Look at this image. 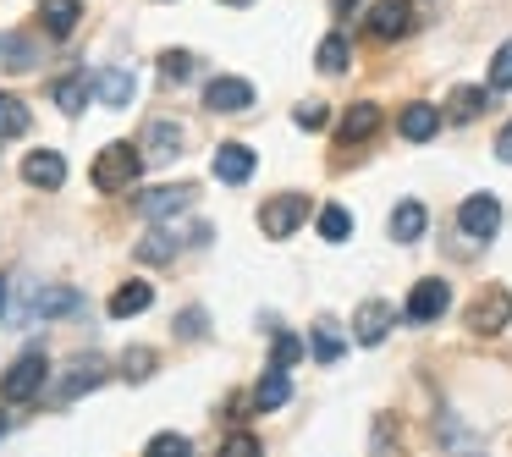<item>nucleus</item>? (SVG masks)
Instances as JSON below:
<instances>
[{
  "label": "nucleus",
  "mask_w": 512,
  "mask_h": 457,
  "mask_svg": "<svg viewBox=\"0 0 512 457\" xmlns=\"http://www.w3.org/2000/svg\"><path fill=\"white\" fill-rule=\"evenodd\" d=\"M144 166H149L144 149L127 144V138H116V144H105L100 155H94L89 177H94V188H100V193H127V188L138 182V171H144Z\"/></svg>",
  "instance_id": "obj_1"
},
{
  "label": "nucleus",
  "mask_w": 512,
  "mask_h": 457,
  "mask_svg": "<svg viewBox=\"0 0 512 457\" xmlns=\"http://www.w3.org/2000/svg\"><path fill=\"white\" fill-rule=\"evenodd\" d=\"M182 243H193V248H199V243H210V226H204V221H193L188 232H177V226L155 221V232H149L144 243L133 248V254H138V265H171V259L182 254Z\"/></svg>",
  "instance_id": "obj_2"
},
{
  "label": "nucleus",
  "mask_w": 512,
  "mask_h": 457,
  "mask_svg": "<svg viewBox=\"0 0 512 457\" xmlns=\"http://www.w3.org/2000/svg\"><path fill=\"white\" fill-rule=\"evenodd\" d=\"M45 386H50V358L45 353H23L6 375H0V402H34V397H45Z\"/></svg>",
  "instance_id": "obj_3"
},
{
  "label": "nucleus",
  "mask_w": 512,
  "mask_h": 457,
  "mask_svg": "<svg viewBox=\"0 0 512 457\" xmlns=\"http://www.w3.org/2000/svg\"><path fill=\"white\" fill-rule=\"evenodd\" d=\"M303 221H309V199H303V193H276V199L259 204V232L276 237V243H281V237H292Z\"/></svg>",
  "instance_id": "obj_4"
},
{
  "label": "nucleus",
  "mask_w": 512,
  "mask_h": 457,
  "mask_svg": "<svg viewBox=\"0 0 512 457\" xmlns=\"http://www.w3.org/2000/svg\"><path fill=\"white\" fill-rule=\"evenodd\" d=\"M193 199H199V193H193L188 182H177V188H149V193H138V215H144L149 226H155V221H177V215L193 210Z\"/></svg>",
  "instance_id": "obj_5"
},
{
  "label": "nucleus",
  "mask_w": 512,
  "mask_h": 457,
  "mask_svg": "<svg viewBox=\"0 0 512 457\" xmlns=\"http://www.w3.org/2000/svg\"><path fill=\"white\" fill-rule=\"evenodd\" d=\"M452 309V287L446 281H419V287L408 292V303H402V320L408 325H430V320H441V314Z\"/></svg>",
  "instance_id": "obj_6"
},
{
  "label": "nucleus",
  "mask_w": 512,
  "mask_h": 457,
  "mask_svg": "<svg viewBox=\"0 0 512 457\" xmlns=\"http://www.w3.org/2000/svg\"><path fill=\"white\" fill-rule=\"evenodd\" d=\"M507 325H512V292H507V287L479 292V298H474V309H468V331L496 336V331H507Z\"/></svg>",
  "instance_id": "obj_7"
},
{
  "label": "nucleus",
  "mask_w": 512,
  "mask_h": 457,
  "mask_svg": "<svg viewBox=\"0 0 512 457\" xmlns=\"http://www.w3.org/2000/svg\"><path fill=\"white\" fill-rule=\"evenodd\" d=\"M105 380H111V369H105V358H94V353H89V358H78V364H72L67 375L56 380V391H50V397H56L61 408H67V402H78V397H83V391H100Z\"/></svg>",
  "instance_id": "obj_8"
},
{
  "label": "nucleus",
  "mask_w": 512,
  "mask_h": 457,
  "mask_svg": "<svg viewBox=\"0 0 512 457\" xmlns=\"http://www.w3.org/2000/svg\"><path fill=\"white\" fill-rule=\"evenodd\" d=\"M457 226H463V237H474V243H490L501 226V204L490 199V193H474V199L457 204Z\"/></svg>",
  "instance_id": "obj_9"
},
{
  "label": "nucleus",
  "mask_w": 512,
  "mask_h": 457,
  "mask_svg": "<svg viewBox=\"0 0 512 457\" xmlns=\"http://www.w3.org/2000/svg\"><path fill=\"white\" fill-rule=\"evenodd\" d=\"M204 105H210L215 116H243L248 105H254V83L248 78H215L210 89H204Z\"/></svg>",
  "instance_id": "obj_10"
},
{
  "label": "nucleus",
  "mask_w": 512,
  "mask_h": 457,
  "mask_svg": "<svg viewBox=\"0 0 512 457\" xmlns=\"http://www.w3.org/2000/svg\"><path fill=\"white\" fill-rule=\"evenodd\" d=\"M138 149H144L149 166H171V160L182 155V127L177 122H149L144 133H138Z\"/></svg>",
  "instance_id": "obj_11"
},
{
  "label": "nucleus",
  "mask_w": 512,
  "mask_h": 457,
  "mask_svg": "<svg viewBox=\"0 0 512 457\" xmlns=\"http://www.w3.org/2000/svg\"><path fill=\"white\" fill-rule=\"evenodd\" d=\"M391 325H397V309L380 303V298H369V303H358V314H353V342L375 347V342H386Z\"/></svg>",
  "instance_id": "obj_12"
},
{
  "label": "nucleus",
  "mask_w": 512,
  "mask_h": 457,
  "mask_svg": "<svg viewBox=\"0 0 512 457\" xmlns=\"http://www.w3.org/2000/svg\"><path fill=\"white\" fill-rule=\"evenodd\" d=\"M83 309V292L72 287H39L34 298L23 303V320H56V314H78Z\"/></svg>",
  "instance_id": "obj_13"
},
{
  "label": "nucleus",
  "mask_w": 512,
  "mask_h": 457,
  "mask_svg": "<svg viewBox=\"0 0 512 457\" xmlns=\"http://www.w3.org/2000/svg\"><path fill=\"white\" fill-rule=\"evenodd\" d=\"M94 78V94H100V105H111V111H127L133 105V94H138V78L127 67H100V72H89Z\"/></svg>",
  "instance_id": "obj_14"
},
{
  "label": "nucleus",
  "mask_w": 512,
  "mask_h": 457,
  "mask_svg": "<svg viewBox=\"0 0 512 457\" xmlns=\"http://www.w3.org/2000/svg\"><path fill=\"white\" fill-rule=\"evenodd\" d=\"M210 171H215V182H226V188H243V182L254 177V149L248 144H221L215 160H210Z\"/></svg>",
  "instance_id": "obj_15"
},
{
  "label": "nucleus",
  "mask_w": 512,
  "mask_h": 457,
  "mask_svg": "<svg viewBox=\"0 0 512 457\" xmlns=\"http://www.w3.org/2000/svg\"><path fill=\"white\" fill-rule=\"evenodd\" d=\"M23 182L28 188H61V182H67V160L56 155V149H28L23 155Z\"/></svg>",
  "instance_id": "obj_16"
},
{
  "label": "nucleus",
  "mask_w": 512,
  "mask_h": 457,
  "mask_svg": "<svg viewBox=\"0 0 512 457\" xmlns=\"http://www.w3.org/2000/svg\"><path fill=\"white\" fill-rule=\"evenodd\" d=\"M413 28V12H408V0H375V6H369V34L375 39H402Z\"/></svg>",
  "instance_id": "obj_17"
},
{
  "label": "nucleus",
  "mask_w": 512,
  "mask_h": 457,
  "mask_svg": "<svg viewBox=\"0 0 512 457\" xmlns=\"http://www.w3.org/2000/svg\"><path fill=\"white\" fill-rule=\"evenodd\" d=\"M78 17H83V0H39V23H45L50 39H72Z\"/></svg>",
  "instance_id": "obj_18"
},
{
  "label": "nucleus",
  "mask_w": 512,
  "mask_h": 457,
  "mask_svg": "<svg viewBox=\"0 0 512 457\" xmlns=\"http://www.w3.org/2000/svg\"><path fill=\"white\" fill-rule=\"evenodd\" d=\"M149 303H155V287H149V281H122L105 309H111V320H133V314L149 309Z\"/></svg>",
  "instance_id": "obj_19"
},
{
  "label": "nucleus",
  "mask_w": 512,
  "mask_h": 457,
  "mask_svg": "<svg viewBox=\"0 0 512 457\" xmlns=\"http://www.w3.org/2000/svg\"><path fill=\"white\" fill-rule=\"evenodd\" d=\"M89 94H94V78H89V72H67V78H56V89H50V100H56L67 116H83V105H89Z\"/></svg>",
  "instance_id": "obj_20"
},
{
  "label": "nucleus",
  "mask_w": 512,
  "mask_h": 457,
  "mask_svg": "<svg viewBox=\"0 0 512 457\" xmlns=\"http://www.w3.org/2000/svg\"><path fill=\"white\" fill-rule=\"evenodd\" d=\"M397 133L413 138V144L435 138V133H441V105H408V111L397 116Z\"/></svg>",
  "instance_id": "obj_21"
},
{
  "label": "nucleus",
  "mask_w": 512,
  "mask_h": 457,
  "mask_svg": "<svg viewBox=\"0 0 512 457\" xmlns=\"http://www.w3.org/2000/svg\"><path fill=\"white\" fill-rule=\"evenodd\" d=\"M424 226H430V215H424L419 199H402L397 210H391V237H397V243H419Z\"/></svg>",
  "instance_id": "obj_22"
},
{
  "label": "nucleus",
  "mask_w": 512,
  "mask_h": 457,
  "mask_svg": "<svg viewBox=\"0 0 512 457\" xmlns=\"http://www.w3.org/2000/svg\"><path fill=\"white\" fill-rule=\"evenodd\" d=\"M287 397H292L287 369H281V364H270L265 375H259V386H254V408H259V413H270V408H281Z\"/></svg>",
  "instance_id": "obj_23"
},
{
  "label": "nucleus",
  "mask_w": 512,
  "mask_h": 457,
  "mask_svg": "<svg viewBox=\"0 0 512 457\" xmlns=\"http://www.w3.org/2000/svg\"><path fill=\"white\" fill-rule=\"evenodd\" d=\"M380 127V105H369V100H358L353 111L342 116V144H364L369 133Z\"/></svg>",
  "instance_id": "obj_24"
},
{
  "label": "nucleus",
  "mask_w": 512,
  "mask_h": 457,
  "mask_svg": "<svg viewBox=\"0 0 512 457\" xmlns=\"http://www.w3.org/2000/svg\"><path fill=\"white\" fill-rule=\"evenodd\" d=\"M34 61H39L34 39H23V34H0V67H6V72H28Z\"/></svg>",
  "instance_id": "obj_25"
},
{
  "label": "nucleus",
  "mask_w": 512,
  "mask_h": 457,
  "mask_svg": "<svg viewBox=\"0 0 512 457\" xmlns=\"http://www.w3.org/2000/svg\"><path fill=\"white\" fill-rule=\"evenodd\" d=\"M28 127H34V116H28V105L17 100V94H0V138H23Z\"/></svg>",
  "instance_id": "obj_26"
},
{
  "label": "nucleus",
  "mask_w": 512,
  "mask_h": 457,
  "mask_svg": "<svg viewBox=\"0 0 512 457\" xmlns=\"http://www.w3.org/2000/svg\"><path fill=\"white\" fill-rule=\"evenodd\" d=\"M342 331H336V320H320L314 325V336H309V353L320 358V364H336V358H342Z\"/></svg>",
  "instance_id": "obj_27"
},
{
  "label": "nucleus",
  "mask_w": 512,
  "mask_h": 457,
  "mask_svg": "<svg viewBox=\"0 0 512 457\" xmlns=\"http://www.w3.org/2000/svg\"><path fill=\"white\" fill-rule=\"evenodd\" d=\"M320 237L325 243H347V237H353V215H347L342 204H325L320 210Z\"/></svg>",
  "instance_id": "obj_28"
},
{
  "label": "nucleus",
  "mask_w": 512,
  "mask_h": 457,
  "mask_svg": "<svg viewBox=\"0 0 512 457\" xmlns=\"http://www.w3.org/2000/svg\"><path fill=\"white\" fill-rule=\"evenodd\" d=\"M479 111H485V89H452V100H446L452 122H474Z\"/></svg>",
  "instance_id": "obj_29"
},
{
  "label": "nucleus",
  "mask_w": 512,
  "mask_h": 457,
  "mask_svg": "<svg viewBox=\"0 0 512 457\" xmlns=\"http://www.w3.org/2000/svg\"><path fill=\"white\" fill-rule=\"evenodd\" d=\"M314 61H320V72H325V78H336V72H347V39H342V34L320 39V50H314Z\"/></svg>",
  "instance_id": "obj_30"
},
{
  "label": "nucleus",
  "mask_w": 512,
  "mask_h": 457,
  "mask_svg": "<svg viewBox=\"0 0 512 457\" xmlns=\"http://www.w3.org/2000/svg\"><path fill=\"white\" fill-rule=\"evenodd\" d=\"M309 353V342H298V336H287V331H276V347H270V364H281V369H292L298 358Z\"/></svg>",
  "instance_id": "obj_31"
},
{
  "label": "nucleus",
  "mask_w": 512,
  "mask_h": 457,
  "mask_svg": "<svg viewBox=\"0 0 512 457\" xmlns=\"http://www.w3.org/2000/svg\"><path fill=\"white\" fill-rule=\"evenodd\" d=\"M122 375L127 380H149V375H155V353H149V347H127V353H122Z\"/></svg>",
  "instance_id": "obj_32"
},
{
  "label": "nucleus",
  "mask_w": 512,
  "mask_h": 457,
  "mask_svg": "<svg viewBox=\"0 0 512 457\" xmlns=\"http://www.w3.org/2000/svg\"><path fill=\"white\" fill-rule=\"evenodd\" d=\"M490 89H496V94L512 89V39L496 50V56H490Z\"/></svg>",
  "instance_id": "obj_33"
},
{
  "label": "nucleus",
  "mask_w": 512,
  "mask_h": 457,
  "mask_svg": "<svg viewBox=\"0 0 512 457\" xmlns=\"http://www.w3.org/2000/svg\"><path fill=\"white\" fill-rule=\"evenodd\" d=\"M160 72H166L171 83H188L193 78V56L188 50H166V56H160Z\"/></svg>",
  "instance_id": "obj_34"
},
{
  "label": "nucleus",
  "mask_w": 512,
  "mask_h": 457,
  "mask_svg": "<svg viewBox=\"0 0 512 457\" xmlns=\"http://www.w3.org/2000/svg\"><path fill=\"white\" fill-rule=\"evenodd\" d=\"M292 122H298V127H309V133H320V127L325 122H331V111H325V105H298V111H292Z\"/></svg>",
  "instance_id": "obj_35"
},
{
  "label": "nucleus",
  "mask_w": 512,
  "mask_h": 457,
  "mask_svg": "<svg viewBox=\"0 0 512 457\" xmlns=\"http://www.w3.org/2000/svg\"><path fill=\"white\" fill-rule=\"evenodd\" d=\"M188 446H193V441H188V435H177V430H166V435H155V441H149V452H155V457H166V452H177V457H182V452H188Z\"/></svg>",
  "instance_id": "obj_36"
},
{
  "label": "nucleus",
  "mask_w": 512,
  "mask_h": 457,
  "mask_svg": "<svg viewBox=\"0 0 512 457\" xmlns=\"http://www.w3.org/2000/svg\"><path fill=\"white\" fill-rule=\"evenodd\" d=\"M177 325H182V336H188V342H199V336H204V309H188Z\"/></svg>",
  "instance_id": "obj_37"
},
{
  "label": "nucleus",
  "mask_w": 512,
  "mask_h": 457,
  "mask_svg": "<svg viewBox=\"0 0 512 457\" xmlns=\"http://www.w3.org/2000/svg\"><path fill=\"white\" fill-rule=\"evenodd\" d=\"M496 155H501V160H507V166H512V122H507V127H501V133H496Z\"/></svg>",
  "instance_id": "obj_38"
},
{
  "label": "nucleus",
  "mask_w": 512,
  "mask_h": 457,
  "mask_svg": "<svg viewBox=\"0 0 512 457\" xmlns=\"http://www.w3.org/2000/svg\"><path fill=\"white\" fill-rule=\"evenodd\" d=\"M226 452H259V441H254V435H232V441H226Z\"/></svg>",
  "instance_id": "obj_39"
},
{
  "label": "nucleus",
  "mask_w": 512,
  "mask_h": 457,
  "mask_svg": "<svg viewBox=\"0 0 512 457\" xmlns=\"http://www.w3.org/2000/svg\"><path fill=\"white\" fill-rule=\"evenodd\" d=\"M6 298H12V281L0 276V314H6Z\"/></svg>",
  "instance_id": "obj_40"
},
{
  "label": "nucleus",
  "mask_w": 512,
  "mask_h": 457,
  "mask_svg": "<svg viewBox=\"0 0 512 457\" xmlns=\"http://www.w3.org/2000/svg\"><path fill=\"white\" fill-rule=\"evenodd\" d=\"M6 430H12V419H6V413H0V435H6Z\"/></svg>",
  "instance_id": "obj_41"
},
{
  "label": "nucleus",
  "mask_w": 512,
  "mask_h": 457,
  "mask_svg": "<svg viewBox=\"0 0 512 457\" xmlns=\"http://www.w3.org/2000/svg\"><path fill=\"white\" fill-rule=\"evenodd\" d=\"M221 6H254V0H221Z\"/></svg>",
  "instance_id": "obj_42"
}]
</instances>
